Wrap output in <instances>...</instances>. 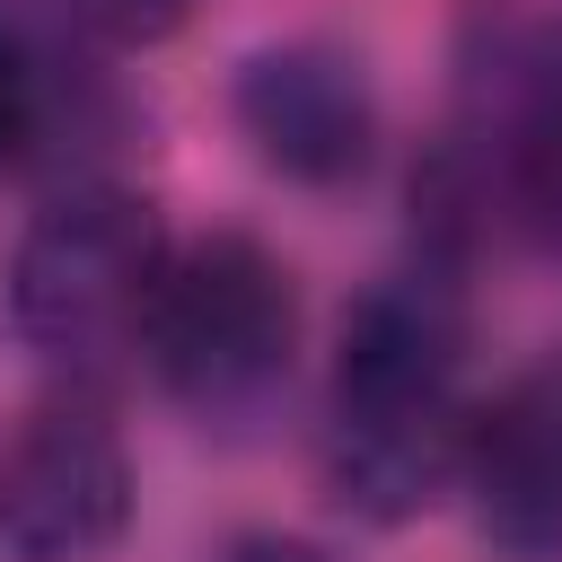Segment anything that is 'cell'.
<instances>
[{
    "mask_svg": "<svg viewBox=\"0 0 562 562\" xmlns=\"http://www.w3.org/2000/svg\"><path fill=\"white\" fill-rule=\"evenodd\" d=\"M465 422L474 395L457 263L422 255L404 272H378L351 299L325 378V492L369 527H404L457 483Z\"/></svg>",
    "mask_w": 562,
    "mask_h": 562,
    "instance_id": "6da1fadb",
    "label": "cell"
},
{
    "mask_svg": "<svg viewBox=\"0 0 562 562\" xmlns=\"http://www.w3.org/2000/svg\"><path fill=\"white\" fill-rule=\"evenodd\" d=\"M290 351H299V290L263 237L211 228L167 246L140 360L193 422H255L290 386Z\"/></svg>",
    "mask_w": 562,
    "mask_h": 562,
    "instance_id": "7a4b0ae2",
    "label": "cell"
},
{
    "mask_svg": "<svg viewBox=\"0 0 562 562\" xmlns=\"http://www.w3.org/2000/svg\"><path fill=\"white\" fill-rule=\"evenodd\" d=\"M167 246L176 237L158 228L140 193H114V184L61 193L53 211L26 220L9 255V334L61 378L114 369L123 351H140Z\"/></svg>",
    "mask_w": 562,
    "mask_h": 562,
    "instance_id": "3957f363",
    "label": "cell"
},
{
    "mask_svg": "<svg viewBox=\"0 0 562 562\" xmlns=\"http://www.w3.org/2000/svg\"><path fill=\"white\" fill-rule=\"evenodd\" d=\"M132 527V457L79 395L26 413L0 448V544L18 562H105Z\"/></svg>",
    "mask_w": 562,
    "mask_h": 562,
    "instance_id": "277c9868",
    "label": "cell"
},
{
    "mask_svg": "<svg viewBox=\"0 0 562 562\" xmlns=\"http://www.w3.org/2000/svg\"><path fill=\"white\" fill-rule=\"evenodd\" d=\"M228 114L272 176L316 184V193L351 184L378 158V88L342 44H316V35L246 53L228 79Z\"/></svg>",
    "mask_w": 562,
    "mask_h": 562,
    "instance_id": "5b68a950",
    "label": "cell"
},
{
    "mask_svg": "<svg viewBox=\"0 0 562 562\" xmlns=\"http://www.w3.org/2000/svg\"><path fill=\"white\" fill-rule=\"evenodd\" d=\"M457 483L483 544H501L509 562H562V369H536L474 404Z\"/></svg>",
    "mask_w": 562,
    "mask_h": 562,
    "instance_id": "8992f818",
    "label": "cell"
},
{
    "mask_svg": "<svg viewBox=\"0 0 562 562\" xmlns=\"http://www.w3.org/2000/svg\"><path fill=\"white\" fill-rule=\"evenodd\" d=\"M26 9H35L53 35H79V44H114V53H132V44L176 35L193 0H26Z\"/></svg>",
    "mask_w": 562,
    "mask_h": 562,
    "instance_id": "52a82bcc",
    "label": "cell"
},
{
    "mask_svg": "<svg viewBox=\"0 0 562 562\" xmlns=\"http://www.w3.org/2000/svg\"><path fill=\"white\" fill-rule=\"evenodd\" d=\"M44 123H53V70H44V53L0 18V167L26 158V149L44 140Z\"/></svg>",
    "mask_w": 562,
    "mask_h": 562,
    "instance_id": "ba28073f",
    "label": "cell"
},
{
    "mask_svg": "<svg viewBox=\"0 0 562 562\" xmlns=\"http://www.w3.org/2000/svg\"><path fill=\"white\" fill-rule=\"evenodd\" d=\"M220 562H334V553L307 544V536H246V544H228Z\"/></svg>",
    "mask_w": 562,
    "mask_h": 562,
    "instance_id": "9c48e42d",
    "label": "cell"
}]
</instances>
